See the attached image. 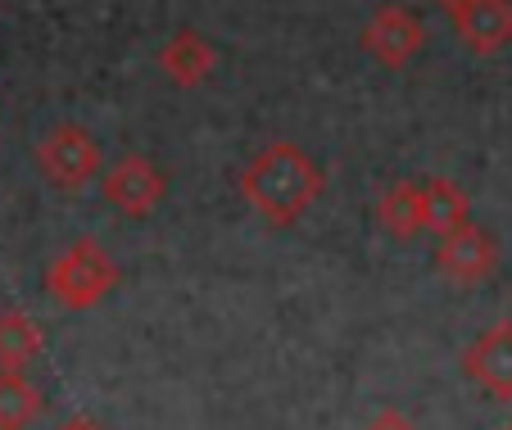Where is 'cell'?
Masks as SVG:
<instances>
[{"label": "cell", "mask_w": 512, "mask_h": 430, "mask_svg": "<svg viewBox=\"0 0 512 430\" xmlns=\"http://www.w3.org/2000/svg\"><path fill=\"white\" fill-rule=\"evenodd\" d=\"M463 372L490 399H512V322H494L463 349Z\"/></svg>", "instance_id": "obj_7"}, {"label": "cell", "mask_w": 512, "mask_h": 430, "mask_svg": "<svg viewBox=\"0 0 512 430\" xmlns=\"http://www.w3.org/2000/svg\"><path fill=\"white\" fill-rule=\"evenodd\" d=\"M422 209H426V231H435V236H449L454 227L472 222L467 218V195L458 191L449 177L422 182Z\"/></svg>", "instance_id": "obj_12"}, {"label": "cell", "mask_w": 512, "mask_h": 430, "mask_svg": "<svg viewBox=\"0 0 512 430\" xmlns=\"http://www.w3.org/2000/svg\"><path fill=\"white\" fill-rule=\"evenodd\" d=\"M363 430H417V426H413V421L404 417V412L386 408V412H377V417H372V421H368V426H363Z\"/></svg>", "instance_id": "obj_14"}, {"label": "cell", "mask_w": 512, "mask_h": 430, "mask_svg": "<svg viewBox=\"0 0 512 430\" xmlns=\"http://www.w3.org/2000/svg\"><path fill=\"white\" fill-rule=\"evenodd\" d=\"M159 68L168 73L173 86H200L204 77L213 73V46L200 37V32L182 28L159 46Z\"/></svg>", "instance_id": "obj_9"}, {"label": "cell", "mask_w": 512, "mask_h": 430, "mask_svg": "<svg viewBox=\"0 0 512 430\" xmlns=\"http://www.w3.org/2000/svg\"><path fill=\"white\" fill-rule=\"evenodd\" d=\"M41 354V331L28 313L5 308L0 313V372H23Z\"/></svg>", "instance_id": "obj_11"}, {"label": "cell", "mask_w": 512, "mask_h": 430, "mask_svg": "<svg viewBox=\"0 0 512 430\" xmlns=\"http://www.w3.org/2000/svg\"><path fill=\"white\" fill-rule=\"evenodd\" d=\"M118 286V263L105 254V245L91 236L73 240L46 263V295L68 313L96 308L109 290Z\"/></svg>", "instance_id": "obj_2"}, {"label": "cell", "mask_w": 512, "mask_h": 430, "mask_svg": "<svg viewBox=\"0 0 512 430\" xmlns=\"http://www.w3.org/2000/svg\"><path fill=\"white\" fill-rule=\"evenodd\" d=\"M41 412V390L23 372H0V430H28Z\"/></svg>", "instance_id": "obj_13"}, {"label": "cell", "mask_w": 512, "mask_h": 430, "mask_svg": "<svg viewBox=\"0 0 512 430\" xmlns=\"http://www.w3.org/2000/svg\"><path fill=\"white\" fill-rule=\"evenodd\" d=\"M59 430H96V426H91V421H82V417H73V421H64Z\"/></svg>", "instance_id": "obj_15"}, {"label": "cell", "mask_w": 512, "mask_h": 430, "mask_svg": "<svg viewBox=\"0 0 512 430\" xmlns=\"http://www.w3.org/2000/svg\"><path fill=\"white\" fill-rule=\"evenodd\" d=\"M494 263H499V245H494L490 231H481L476 222L454 227L449 236H440V245H435V268L445 272L449 281H458V286L485 281L494 272Z\"/></svg>", "instance_id": "obj_5"}, {"label": "cell", "mask_w": 512, "mask_h": 430, "mask_svg": "<svg viewBox=\"0 0 512 430\" xmlns=\"http://www.w3.org/2000/svg\"><path fill=\"white\" fill-rule=\"evenodd\" d=\"M503 430H512V426H503Z\"/></svg>", "instance_id": "obj_17"}, {"label": "cell", "mask_w": 512, "mask_h": 430, "mask_svg": "<svg viewBox=\"0 0 512 430\" xmlns=\"http://www.w3.org/2000/svg\"><path fill=\"white\" fill-rule=\"evenodd\" d=\"M449 19L472 55H494L512 41V0H467Z\"/></svg>", "instance_id": "obj_8"}, {"label": "cell", "mask_w": 512, "mask_h": 430, "mask_svg": "<svg viewBox=\"0 0 512 430\" xmlns=\"http://www.w3.org/2000/svg\"><path fill=\"white\" fill-rule=\"evenodd\" d=\"M435 5H440V10H449V14H454V10H463L467 0H435Z\"/></svg>", "instance_id": "obj_16"}, {"label": "cell", "mask_w": 512, "mask_h": 430, "mask_svg": "<svg viewBox=\"0 0 512 430\" xmlns=\"http://www.w3.org/2000/svg\"><path fill=\"white\" fill-rule=\"evenodd\" d=\"M377 222L395 240H413L417 231H426V209H422V186L413 182H390L377 200Z\"/></svg>", "instance_id": "obj_10"}, {"label": "cell", "mask_w": 512, "mask_h": 430, "mask_svg": "<svg viewBox=\"0 0 512 430\" xmlns=\"http://www.w3.org/2000/svg\"><path fill=\"white\" fill-rule=\"evenodd\" d=\"M37 168L46 172V182L59 191H78L96 177L100 168V145L87 127L59 123L37 141Z\"/></svg>", "instance_id": "obj_3"}, {"label": "cell", "mask_w": 512, "mask_h": 430, "mask_svg": "<svg viewBox=\"0 0 512 430\" xmlns=\"http://www.w3.org/2000/svg\"><path fill=\"white\" fill-rule=\"evenodd\" d=\"M318 191H322L318 163L290 141L263 145L241 168V200L268 227H290L295 218H304V209L318 200Z\"/></svg>", "instance_id": "obj_1"}, {"label": "cell", "mask_w": 512, "mask_h": 430, "mask_svg": "<svg viewBox=\"0 0 512 430\" xmlns=\"http://www.w3.org/2000/svg\"><path fill=\"white\" fill-rule=\"evenodd\" d=\"M422 41H426V28L408 5H381V10L363 23V32H358V46L386 68H404L408 59L422 50Z\"/></svg>", "instance_id": "obj_4"}, {"label": "cell", "mask_w": 512, "mask_h": 430, "mask_svg": "<svg viewBox=\"0 0 512 430\" xmlns=\"http://www.w3.org/2000/svg\"><path fill=\"white\" fill-rule=\"evenodd\" d=\"M100 195H105V204H114L118 213L141 218V213H150L159 200H164V172H159L150 159H141V154H123V159L105 172Z\"/></svg>", "instance_id": "obj_6"}]
</instances>
